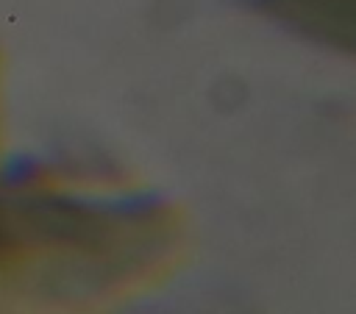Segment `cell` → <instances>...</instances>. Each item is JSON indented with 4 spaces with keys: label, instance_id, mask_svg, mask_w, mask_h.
<instances>
[{
    "label": "cell",
    "instance_id": "1",
    "mask_svg": "<svg viewBox=\"0 0 356 314\" xmlns=\"http://www.w3.org/2000/svg\"><path fill=\"white\" fill-rule=\"evenodd\" d=\"M264 14L292 25L303 36L325 44L350 47L353 0H253Z\"/></svg>",
    "mask_w": 356,
    "mask_h": 314
}]
</instances>
